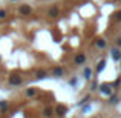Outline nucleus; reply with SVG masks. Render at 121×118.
<instances>
[{
    "instance_id": "2eb2a0df",
    "label": "nucleus",
    "mask_w": 121,
    "mask_h": 118,
    "mask_svg": "<svg viewBox=\"0 0 121 118\" xmlns=\"http://www.w3.org/2000/svg\"><path fill=\"white\" fill-rule=\"evenodd\" d=\"M84 75H86V78H91V69H86V71H84Z\"/></svg>"
},
{
    "instance_id": "0eeeda50",
    "label": "nucleus",
    "mask_w": 121,
    "mask_h": 118,
    "mask_svg": "<svg viewBox=\"0 0 121 118\" xmlns=\"http://www.w3.org/2000/svg\"><path fill=\"white\" fill-rule=\"evenodd\" d=\"M35 94H37V89L35 87H28V91H26V95H28V97H34Z\"/></svg>"
},
{
    "instance_id": "dca6fc26",
    "label": "nucleus",
    "mask_w": 121,
    "mask_h": 118,
    "mask_svg": "<svg viewBox=\"0 0 121 118\" xmlns=\"http://www.w3.org/2000/svg\"><path fill=\"white\" fill-rule=\"evenodd\" d=\"M115 15H117V20H120V22H121V11H118Z\"/></svg>"
},
{
    "instance_id": "f03ea898",
    "label": "nucleus",
    "mask_w": 121,
    "mask_h": 118,
    "mask_svg": "<svg viewBox=\"0 0 121 118\" xmlns=\"http://www.w3.org/2000/svg\"><path fill=\"white\" fill-rule=\"evenodd\" d=\"M58 14H60V11H58V8H57V6H52V8L49 9V12H48V15H49V17H58Z\"/></svg>"
},
{
    "instance_id": "9d476101",
    "label": "nucleus",
    "mask_w": 121,
    "mask_h": 118,
    "mask_svg": "<svg viewBox=\"0 0 121 118\" xmlns=\"http://www.w3.org/2000/svg\"><path fill=\"white\" fill-rule=\"evenodd\" d=\"M44 77H46V71H39V72H37V78H39V80L44 78Z\"/></svg>"
},
{
    "instance_id": "6e6552de",
    "label": "nucleus",
    "mask_w": 121,
    "mask_h": 118,
    "mask_svg": "<svg viewBox=\"0 0 121 118\" xmlns=\"http://www.w3.org/2000/svg\"><path fill=\"white\" fill-rule=\"evenodd\" d=\"M66 110H68V109H66L65 106H58V107H57V114H58L60 117H63V115H65V114H66Z\"/></svg>"
},
{
    "instance_id": "4468645a",
    "label": "nucleus",
    "mask_w": 121,
    "mask_h": 118,
    "mask_svg": "<svg viewBox=\"0 0 121 118\" xmlns=\"http://www.w3.org/2000/svg\"><path fill=\"white\" fill-rule=\"evenodd\" d=\"M6 17V11L5 9H0V18H5Z\"/></svg>"
},
{
    "instance_id": "f8f14e48",
    "label": "nucleus",
    "mask_w": 121,
    "mask_h": 118,
    "mask_svg": "<svg viewBox=\"0 0 121 118\" xmlns=\"http://www.w3.org/2000/svg\"><path fill=\"white\" fill-rule=\"evenodd\" d=\"M43 115H44V117H51V115H52V110L48 107V109H44V110H43Z\"/></svg>"
},
{
    "instance_id": "39448f33",
    "label": "nucleus",
    "mask_w": 121,
    "mask_h": 118,
    "mask_svg": "<svg viewBox=\"0 0 121 118\" xmlns=\"http://www.w3.org/2000/svg\"><path fill=\"white\" fill-rule=\"evenodd\" d=\"M112 58L115 60V61H118V60L121 58V52L117 49V48H115V49H112Z\"/></svg>"
},
{
    "instance_id": "f257e3e1",
    "label": "nucleus",
    "mask_w": 121,
    "mask_h": 118,
    "mask_svg": "<svg viewBox=\"0 0 121 118\" xmlns=\"http://www.w3.org/2000/svg\"><path fill=\"white\" fill-rule=\"evenodd\" d=\"M9 84H12V86L22 84V78L17 77V75H11V77H9Z\"/></svg>"
},
{
    "instance_id": "7ed1b4c3",
    "label": "nucleus",
    "mask_w": 121,
    "mask_h": 118,
    "mask_svg": "<svg viewBox=\"0 0 121 118\" xmlns=\"http://www.w3.org/2000/svg\"><path fill=\"white\" fill-rule=\"evenodd\" d=\"M84 61H86V55L84 54H78V55L75 57V65H83Z\"/></svg>"
},
{
    "instance_id": "ddd939ff",
    "label": "nucleus",
    "mask_w": 121,
    "mask_h": 118,
    "mask_svg": "<svg viewBox=\"0 0 121 118\" xmlns=\"http://www.w3.org/2000/svg\"><path fill=\"white\" fill-rule=\"evenodd\" d=\"M97 46H98V48H104V46H106V41H104V40H101V39H100V40H98V41H97Z\"/></svg>"
},
{
    "instance_id": "9b49d317",
    "label": "nucleus",
    "mask_w": 121,
    "mask_h": 118,
    "mask_svg": "<svg viewBox=\"0 0 121 118\" xmlns=\"http://www.w3.org/2000/svg\"><path fill=\"white\" fill-rule=\"evenodd\" d=\"M104 65H106V61H104V60H101L100 65H98V69H97V71H98V72H101V71L104 69Z\"/></svg>"
},
{
    "instance_id": "20e7f679",
    "label": "nucleus",
    "mask_w": 121,
    "mask_h": 118,
    "mask_svg": "<svg viewBox=\"0 0 121 118\" xmlns=\"http://www.w3.org/2000/svg\"><path fill=\"white\" fill-rule=\"evenodd\" d=\"M20 12H22L23 15H29L31 12H32V9H31V8H29L28 5H23V6L20 8Z\"/></svg>"
},
{
    "instance_id": "f3484780",
    "label": "nucleus",
    "mask_w": 121,
    "mask_h": 118,
    "mask_svg": "<svg viewBox=\"0 0 121 118\" xmlns=\"http://www.w3.org/2000/svg\"><path fill=\"white\" fill-rule=\"evenodd\" d=\"M117 44H118V46H121V39H118V40H117Z\"/></svg>"
},
{
    "instance_id": "423d86ee",
    "label": "nucleus",
    "mask_w": 121,
    "mask_h": 118,
    "mask_svg": "<svg viewBox=\"0 0 121 118\" xmlns=\"http://www.w3.org/2000/svg\"><path fill=\"white\" fill-rule=\"evenodd\" d=\"M100 89H101V92H103V94H107V95L112 94V91H110V86H107V84H101Z\"/></svg>"
},
{
    "instance_id": "1a4fd4ad",
    "label": "nucleus",
    "mask_w": 121,
    "mask_h": 118,
    "mask_svg": "<svg viewBox=\"0 0 121 118\" xmlns=\"http://www.w3.org/2000/svg\"><path fill=\"white\" fill-rule=\"evenodd\" d=\"M54 75H55V77H61L63 75V68H54Z\"/></svg>"
}]
</instances>
